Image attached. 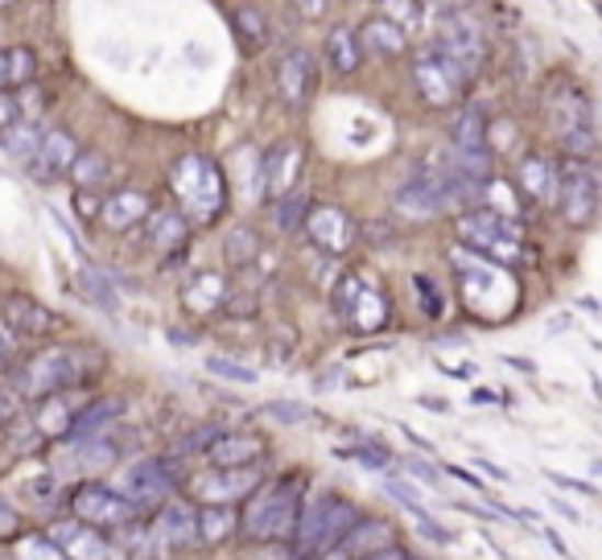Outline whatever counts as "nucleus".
I'll list each match as a JSON object with an SVG mask.
<instances>
[{"label":"nucleus","instance_id":"f03ea898","mask_svg":"<svg viewBox=\"0 0 602 560\" xmlns=\"http://www.w3.org/2000/svg\"><path fill=\"white\" fill-rule=\"evenodd\" d=\"M302 475H281L264 482L240 511V536L248 544H293L302 519Z\"/></svg>","mask_w":602,"mask_h":560},{"label":"nucleus","instance_id":"473e14b6","mask_svg":"<svg viewBox=\"0 0 602 560\" xmlns=\"http://www.w3.org/2000/svg\"><path fill=\"white\" fill-rule=\"evenodd\" d=\"M70 182L79 186V194H100V190L112 186V161L104 153H79L75 170H70Z\"/></svg>","mask_w":602,"mask_h":560},{"label":"nucleus","instance_id":"4c0bfd02","mask_svg":"<svg viewBox=\"0 0 602 560\" xmlns=\"http://www.w3.org/2000/svg\"><path fill=\"white\" fill-rule=\"evenodd\" d=\"M13 557L18 560H67V552H63L46 532H34V536H18Z\"/></svg>","mask_w":602,"mask_h":560},{"label":"nucleus","instance_id":"e433bc0d","mask_svg":"<svg viewBox=\"0 0 602 560\" xmlns=\"http://www.w3.org/2000/svg\"><path fill=\"white\" fill-rule=\"evenodd\" d=\"M310 198L306 194H289V198H281L276 203V227L285 231V236H297V231H306V215H310Z\"/></svg>","mask_w":602,"mask_h":560},{"label":"nucleus","instance_id":"7ed1b4c3","mask_svg":"<svg viewBox=\"0 0 602 560\" xmlns=\"http://www.w3.org/2000/svg\"><path fill=\"white\" fill-rule=\"evenodd\" d=\"M355 527H360V507L351 499L330 491L310 494L302 503V519H297V532H293V557L297 560L334 557Z\"/></svg>","mask_w":602,"mask_h":560},{"label":"nucleus","instance_id":"f3484780","mask_svg":"<svg viewBox=\"0 0 602 560\" xmlns=\"http://www.w3.org/2000/svg\"><path fill=\"white\" fill-rule=\"evenodd\" d=\"M306 236L314 239V248L322 255H347L355 248L360 231H355V219L347 215L343 206L314 203L310 215H306Z\"/></svg>","mask_w":602,"mask_h":560},{"label":"nucleus","instance_id":"b1692460","mask_svg":"<svg viewBox=\"0 0 602 560\" xmlns=\"http://www.w3.org/2000/svg\"><path fill=\"white\" fill-rule=\"evenodd\" d=\"M264 454H269V445L257 433H224L207 449V461L215 470H252L264 461Z\"/></svg>","mask_w":602,"mask_h":560},{"label":"nucleus","instance_id":"bb28decb","mask_svg":"<svg viewBox=\"0 0 602 560\" xmlns=\"http://www.w3.org/2000/svg\"><path fill=\"white\" fill-rule=\"evenodd\" d=\"M516 178H520V186H524V194L541 206H553L557 203V194H561V170L553 165L549 157H541V153L524 157Z\"/></svg>","mask_w":602,"mask_h":560},{"label":"nucleus","instance_id":"f257e3e1","mask_svg":"<svg viewBox=\"0 0 602 560\" xmlns=\"http://www.w3.org/2000/svg\"><path fill=\"white\" fill-rule=\"evenodd\" d=\"M104 372V351L87 342H54L37 355L21 358V367L9 375V384L25 404H46L54 396L83 391L95 375Z\"/></svg>","mask_w":602,"mask_h":560},{"label":"nucleus","instance_id":"72a5a7b5","mask_svg":"<svg viewBox=\"0 0 602 560\" xmlns=\"http://www.w3.org/2000/svg\"><path fill=\"white\" fill-rule=\"evenodd\" d=\"M227 285L219 272H198L194 281H190V306L198 309V313H211V309H227Z\"/></svg>","mask_w":602,"mask_h":560},{"label":"nucleus","instance_id":"79ce46f5","mask_svg":"<svg viewBox=\"0 0 602 560\" xmlns=\"http://www.w3.org/2000/svg\"><path fill=\"white\" fill-rule=\"evenodd\" d=\"M224 433H231V428H227V425H203V428H194V433H186L178 449H182V454H203V458H207V449L219 442Z\"/></svg>","mask_w":602,"mask_h":560},{"label":"nucleus","instance_id":"0eeeda50","mask_svg":"<svg viewBox=\"0 0 602 560\" xmlns=\"http://www.w3.org/2000/svg\"><path fill=\"white\" fill-rule=\"evenodd\" d=\"M334 313H339L347 330H355V334H379V330H388V322H393L388 297H384L367 276H360V272H347L343 281L334 285Z\"/></svg>","mask_w":602,"mask_h":560},{"label":"nucleus","instance_id":"c03bdc74","mask_svg":"<svg viewBox=\"0 0 602 560\" xmlns=\"http://www.w3.org/2000/svg\"><path fill=\"white\" fill-rule=\"evenodd\" d=\"M83 289H87V297H91V301H100L104 309L116 306V293L107 289V281H104V276H100L95 268H87V272H83Z\"/></svg>","mask_w":602,"mask_h":560},{"label":"nucleus","instance_id":"13d9d810","mask_svg":"<svg viewBox=\"0 0 602 560\" xmlns=\"http://www.w3.org/2000/svg\"><path fill=\"white\" fill-rule=\"evenodd\" d=\"M553 507L561 511V515H566V519H573V524H578V511L569 507V503H561V499H553Z\"/></svg>","mask_w":602,"mask_h":560},{"label":"nucleus","instance_id":"ea45409f","mask_svg":"<svg viewBox=\"0 0 602 560\" xmlns=\"http://www.w3.org/2000/svg\"><path fill=\"white\" fill-rule=\"evenodd\" d=\"M207 372L219 375V379H227V384H257V379H260L252 367H243V363H236V358H224V355H211L207 358Z\"/></svg>","mask_w":602,"mask_h":560},{"label":"nucleus","instance_id":"2eb2a0df","mask_svg":"<svg viewBox=\"0 0 602 560\" xmlns=\"http://www.w3.org/2000/svg\"><path fill=\"white\" fill-rule=\"evenodd\" d=\"M599 173L590 170L586 161H566L561 165V194H557V206H561V219L569 227H586V222L599 215Z\"/></svg>","mask_w":602,"mask_h":560},{"label":"nucleus","instance_id":"49530a36","mask_svg":"<svg viewBox=\"0 0 602 560\" xmlns=\"http://www.w3.org/2000/svg\"><path fill=\"white\" fill-rule=\"evenodd\" d=\"M260 412L273 416V421H285V425H293V421H314V408L306 404H264Z\"/></svg>","mask_w":602,"mask_h":560},{"label":"nucleus","instance_id":"864d4df0","mask_svg":"<svg viewBox=\"0 0 602 560\" xmlns=\"http://www.w3.org/2000/svg\"><path fill=\"white\" fill-rule=\"evenodd\" d=\"M549 475V482H557V487H566V491H578V494H590V499H599L602 491H594L590 482H582V478H569V475H557V470H545Z\"/></svg>","mask_w":602,"mask_h":560},{"label":"nucleus","instance_id":"c756f323","mask_svg":"<svg viewBox=\"0 0 602 560\" xmlns=\"http://www.w3.org/2000/svg\"><path fill=\"white\" fill-rule=\"evenodd\" d=\"M227 18H231V34H236V46H240L243 58H257V54H264L273 30H269V18H264L260 9H231Z\"/></svg>","mask_w":602,"mask_h":560},{"label":"nucleus","instance_id":"4d7b16f0","mask_svg":"<svg viewBox=\"0 0 602 560\" xmlns=\"http://www.w3.org/2000/svg\"><path fill=\"white\" fill-rule=\"evenodd\" d=\"M508 363H512L516 372H524V375H533V372H536V367H533V363H529V358H516V355H512V358H508Z\"/></svg>","mask_w":602,"mask_h":560},{"label":"nucleus","instance_id":"6e6552de","mask_svg":"<svg viewBox=\"0 0 602 560\" xmlns=\"http://www.w3.org/2000/svg\"><path fill=\"white\" fill-rule=\"evenodd\" d=\"M433 50L446 54L450 62L463 70L466 83H470L482 70V62H487V34H482V25L475 21V13L446 9L442 21H438V34H433Z\"/></svg>","mask_w":602,"mask_h":560},{"label":"nucleus","instance_id":"1a4fd4ad","mask_svg":"<svg viewBox=\"0 0 602 560\" xmlns=\"http://www.w3.org/2000/svg\"><path fill=\"white\" fill-rule=\"evenodd\" d=\"M140 548L149 552V557H173V552H186L194 548L198 540V511L182 503V499H170V503H161L154 515V524L140 527Z\"/></svg>","mask_w":602,"mask_h":560},{"label":"nucleus","instance_id":"ddd939ff","mask_svg":"<svg viewBox=\"0 0 602 560\" xmlns=\"http://www.w3.org/2000/svg\"><path fill=\"white\" fill-rule=\"evenodd\" d=\"M121 458V445L112 437H91V442H63V454L50 461V475L67 487V482H95L107 475Z\"/></svg>","mask_w":602,"mask_h":560},{"label":"nucleus","instance_id":"3c124183","mask_svg":"<svg viewBox=\"0 0 602 560\" xmlns=\"http://www.w3.org/2000/svg\"><path fill=\"white\" fill-rule=\"evenodd\" d=\"M21 416V400H18V391H4L0 388V433L13 425Z\"/></svg>","mask_w":602,"mask_h":560},{"label":"nucleus","instance_id":"c85d7f7f","mask_svg":"<svg viewBox=\"0 0 602 560\" xmlns=\"http://www.w3.org/2000/svg\"><path fill=\"white\" fill-rule=\"evenodd\" d=\"M360 46L363 58H400L405 54V30L379 13L360 30Z\"/></svg>","mask_w":602,"mask_h":560},{"label":"nucleus","instance_id":"4468645a","mask_svg":"<svg viewBox=\"0 0 602 560\" xmlns=\"http://www.w3.org/2000/svg\"><path fill=\"white\" fill-rule=\"evenodd\" d=\"M413 83L421 103H430V107H450V103H458V95L466 91L463 70L454 67L446 54L433 50V46L413 58Z\"/></svg>","mask_w":602,"mask_h":560},{"label":"nucleus","instance_id":"f8f14e48","mask_svg":"<svg viewBox=\"0 0 602 560\" xmlns=\"http://www.w3.org/2000/svg\"><path fill=\"white\" fill-rule=\"evenodd\" d=\"M264 487V475L260 466L252 470H203V475L186 478V494L203 507H236V503H248L252 494Z\"/></svg>","mask_w":602,"mask_h":560},{"label":"nucleus","instance_id":"a211bd4d","mask_svg":"<svg viewBox=\"0 0 602 560\" xmlns=\"http://www.w3.org/2000/svg\"><path fill=\"white\" fill-rule=\"evenodd\" d=\"M0 322L9 325L18 339H50V334H58V330L67 325L50 306L34 301L30 293H9V297H0Z\"/></svg>","mask_w":602,"mask_h":560},{"label":"nucleus","instance_id":"9d476101","mask_svg":"<svg viewBox=\"0 0 602 560\" xmlns=\"http://www.w3.org/2000/svg\"><path fill=\"white\" fill-rule=\"evenodd\" d=\"M178 487H186L178 458H140L124 470L116 491L140 511V507H161V503H170Z\"/></svg>","mask_w":602,"mask_h":560},{"label":"nucleus","instance_id":"a19ab883","mask_svg":"<svg viewBox=\"0 0 602 560\" xmlns=\"http://www.w3.org/2000/svg\"><path fill=\"white\" fill-rule=\"evenodd\" d=\"M260 252V239L248 231V227H236L231 236H227V260H236V264H252Z\"/></svg>","mask_w":602,"mask_h":560},{"label":"nucleus","instance_id":"39448f33","mask_svg":"<svg viewBox=\"0 0 602 560\" xmlns=\"http://www.w3.org/2000/svg\"><path fill=\"white\" fill-rule=\"evenodd\" d=\"M458 239L475 255H482L487 264H496V268H508V264L524 260V231H520V222L491 210V206L466 210L463 219H458Z\"/></svg>","mask_w":602,"mask_h":560},{"label":"nucleus","instance_id":"58836bf2","mask_svg":"<svg viewBox=\"0 0 602 560\" xmlns=\"http://www.w3.org/2000/svg\"><path fill=\"white\" fill-rule=\"evenodd\" d=\"M4 58H9V83L13 87H30L37 75V58L30 46H13V50H4Z\"/></svg>","mask_w":602,"mask_h":560},{"label":"nucleus","instance_id":"423d86ee","mask_svg":"<svg viewBox=\"0 0 602 560\" xmlns=\"http://www.w3.org/2000/svg\"><path fill=\"white\" fill-rule=\"evenodd\" d=\"M454 268H458V285H463V301L479 318H503L508 309L516 306V285H512V276H503V268L496 264H487L482 255H463V260H454Z\"/></svg>","mask_w":602,"mask_h":560},{"label":"nucleus","instance_id":"f704fd0d","mask_svg":"<svg viewBox=\"0 0 602 560\" xmlns=\"http://www.w3.org/2000/svg\"><path fill=\"white\" fill-rule=\"evenodd\" d=\"M240 532V515L236 507H203L198 511V540L203 544H224L227 536Z\"/></svg>","mask_w":602,"mask_h":560},{"label":"nucleus","instance_id":"cd10ccee","mask_svg":"<svg viewBox=\"0 0 602 560\" xmlns=\"http://www.w3.org/2000/svg\"><path fill=\"white\" fill-rule=\"evenodd\" d=\"M393 544H396V527L388 524V519H367V524H360L351 536H347V544L334 552V557L363 560V557H376V552H384V548H393Z\"/></svg>","mask_w":602,"mask_h":560},{"label":"nucleus","instance_id":"412c9836","mask_svg":"<svg viewBox=\"0 0 602 560\" xmlns=\"http://www.w3.org/2000/svg\"><path fill=\"white\" fill-rule=\"evenodd\" d=\"M545 116H549L557 140H569L578 133H594V107L578 87H557L545 100Z\"/></svg>","mask_w":602,"mask_h":560},{"label":"nucleus","instance_id":"4be33fe9","mask_svg":"<svg viewBox=\"0 0 602 560\" xmlns=\"http://www.w3.org/2000/svg\"><path fill=\"white\" fill-rule=\"evenodd\" d=\"M145 239H149V248L166 260V268H173V264L186 255L190 219L182 210H154V219L145 222Z\"/></svg>","mask_w":602,"mask_h":560},{"label":"nucleus","instance_id":"c9c22d12","mask_svg":"<svg viewBox=\"0 0 602 560\" xmlns=\"http://www.w3.org/2000/svg\"><path fill=\"white\" fill-rule=\"evenodd\" d=\"M4 437H9V449H13L18 458H37V454L50 445V437L37 428L34 416H18L13 425L4 428Z\"/></svg>","mask_w":602,"mask_h":560},{"label":"nucleus","instance_id":"a18cd8bd","mask_svg":"<svg viewBox=\"0 0 602 560\" xmlns=\"http://www.w3.org/2000/svg\"><path fill=\"white\" fill-rule=\"evenodd\" d=\"M339 458L363 461V466H372V470H384V466H388V454L376 449V445H351V449H339Z\"/></svg>","mask_w":602,"mask_h":560},{"label":"nucleus","instance_id":"8fccbe9b","mask_svg":"<svg viewBox=\"0 0 602 560\" xmlns=\"http://www.w3.org/2000/svg\"><path fill=\"white\" fill-rule=\"evenodd\" d=\"M13 124H21V100L9 95V91H0V133H9Z\"/></svg>","mask_w":602,"mask_h":560},{"label":"nucleus","instance_id":"bf43d9fd","mask_svg":"<svg viewBox=\"0 0 602 560\" xmlns=\"http://www.w3.org/2000/svg\"><path fill=\"white\" fill-rule=\"evenodd\" d=\"M9 83V58H4V50H0V87Z\"/></svg>","mask_w":602,"mask_h":560},{"label":"nucleus","instance_id":"2f4dec72","mask_svg":"<svg viewBox=\"0 0 602 560\" xmlns=\"http://www.w3.org/2000/svg\"><path fill=\"white\" fill-rule=\"evenodd\" d=\"M42 140H46V133L37 128L34 119H21V124H13L9 133H0V149L13 157L18 165H34L37 149H42Z\"/></svg>","mask_w":602,"mask_h":560},{"label":"nucleus","instance_id":"09e8293b","mask_svg":"<svg viewBox=\"0 0 602 560\" xmlns=\"http://www.w3.org/2000/svg\"><path fill=\"white\" fill-rule=\"evenodd\" d=\"M413 285H417V293H421V309L438 322V318H442V297H438V289H433V281L430 276H417Z\"/></svg>","mask_w":602,"mask_h":560},{"label":"nucleus","instance_id":"603ef678","mask_svg":"<svg viewBox=\"0 0 602 560\" xmlns=\"http://www.w3.org/2000/svg\"><path fill=\"white\" fill-rule=\"evenodd\" d=\"M384 18L396 21L400 30H409V21L421 18V4H388V9H384Z\"/></svg>","mask_w":602,"mask_h":560},{"label":"nucleus","instance_id":"6e6d98bb","mask_svg":"<svg viewBox=\"0 0 602 560\" xmlns=\"http://www.w3.org/2000/svg\"><path fill=\"white\" fill-rule=\"evenodd\" d=\"M409 470H413L417 478H425V482H438V470H433V466H425V461H409Z\"/></svg>","mask_w":602,"mask_h":560},{"label":"nucleus","instance_id":"20e7f679","mask_svg":"<svg viewBox=\"0 0 602 560\" xmlns=\"http://www.w3.org/2000/svg\"><path fill=\"white\" fill-rule=\"evenodd\" d=\"M170 190L190 222H215L227 206V182L211 157L186 153L170 165Z\"/></svg>","mask_w":602,"mask_h":560},{"label":"nucleus","instance_id":"9b49d317","mask_svg":"<svg viewBox=\"0 0 602 560\" xmlns=\"http://www.w3.org/2000/svg\"><path fill=\"white\" fill-rule=\"evenodd\" d=\"M67 503H70V519L95 527V532H116V527L137 524V507H133L116 487H104V482L75 487Z\"/></svg>","mask_w":602,"mask_h":560},{"label":"nucleus","instance_id":"5701e85b","mask_svg":"<svg viewBox=\"0 0 602 560\" xmlns=\"http://www.w3.org/2000/svg\"><path fill=\"white\" fill-rule=\"evenodd\" d=\"M75 161H79V140H75L67 128H50L46 140H42V149H37L34 165H30V173H34L37 182H58L63 173L70 178Z\"/></svg>","mask_w":602,"mask_h":560},{"label":"nucleus","instance_id":"5fc2aeb1","mask_svg":"<svg viewBox=\"0 0 602 560\" xmlns=\"http://www.w3.org/2000/svg\"><path fill=\"white\" fill-rule=\"evenodd\" d=\"M363 560H409V552H405L400 544H393V548H384V552H376V557H363Z\"/></svg>","mask_w":602,"mask_h":560},{"label":"nucleus","instance_id":"7c9ffc66","mask_svg":"<svg viewBox=\"0 0 602 560\" xmlns=\"http://www.w3.org/2000/svg\"><path fill=\"white\" fill-rule=\"evenodd\" d=\"M327 62L334 75H355L363 67V46L360 34L351 25H334L327 34Z\"/></svg>","mask_w":602,"mask_h":560},{"label":"nucleus","instance_id":"dca6fc26","mask_svg":"<svg viewBox=\"0 0 602 560\" xmlns=\"http://www.w3.org/2000/svg\"><path fill=\"white\" fill-rule=\"evenodd\" d=\"M297 178H302V145L297 140H276L260 153V194L264 198H289L297 194Z\"/></svg>","mask_w":602,"mask_h":560},{"label":"nucleus","instance_id":"a878e982","mask_svg":"<svg viewBox=\"0 0 602 560\" xmlns=\"http://www.w3.org/2000/svg\"><path fill=\"white\" fill-rule=\"evenodd\" d=\"M124 416V400L116 396H100V400H91V404L75 416V425H70L67 442H91V437H107V428H116Z\"/></svg>","mask_w":602,"mask_h":560},{"label":"nucleus","instance_id":"393cba45","mask_svg":"<svg viewBox=\"0 0 602 560\" xmlns=\"http://www.w3.org/2000/svg\"><path fill=\"white\" fill-rule=\"evenodd\" d=\"M154 219V198L145 190H116L104 198V210H100V222L107 231H128V227H145Z\"/></svg>","mask_w":602,"mask_h":560},{"label":"nucleus","instance_id":"37998d69","mask_svg":"<svg viewBox=\"0 0 602 560\" xmlns=\"http://www.w3.org/2000/svg\"><path fill=\"white\" fill-rule=\"evenodd\" d=\"M21 367V339L0 322V375H13Z\"/></svg>","mask_w":602,"mask_h":560},{"label":"nucleus","instance_id":"aec40b11","mask_svg":"<svg viewBox=\"0 0 602 560\" xmlns=\"http://www.w3.org/2000/svg\"><path fill=\"white\" fill-rule=\"evenodd\" d=\"M314 87H318L314 54L302 50V46L281 54V62H276V91H281V100L289 103V107H306L314 100Z\"/></svg>","mask_w":602,"mask_h":560},{"label":"nucleus","instance_id":"6ab92c4d","mask_svg":"<svg viewBox=\"0 0 602 560\" xmlns=\"http://www.w3.org/2000/svg\"><path fill=\"white\" fill-rule=\"evenodd\" d=\"M63 552H67V560H121L124 548L107 532H95V527L79 524V519H58V524L46 532Z\"/></svg>","mask_w":602,"mask_h":560},{"label":"nucleus","instance_id":"de8ad7c7","mask_svg":"<svg viewBox=\"0 0 602 560\" xmlns=\"http://www.w3.org/2000/svg\"><path fill=\"white\" fill-rule=\"evenodd\" d=\"M21 536V515H18V507L0 494V540H18Z\"/></svg>","mask_w":602,"mask_h":560}]
</instances>
